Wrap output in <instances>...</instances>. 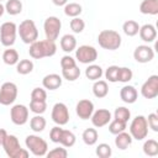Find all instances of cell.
Returning <instances> with one entry per match:
<instances>
[{
    "instance_id": "6da1fadb",
    "label": "cell",
    "mask_w": 158,
    "mask_h": 158,
    "mask_svg": "<svg viewBox=\"0 0 158 158\" xmlns=\"http://www.w3.org/2000/svg\"><path fill=\"white\" fill-rule=\"evenodd\" d=\"M57 52V46L54 41L49 40H42V41H35L33 43L30 44V57L33 59H42L46 57H52Z\"/></svg>"
},
{
    "instance_id": "7a4b0ae2",
    "label": "cell",
    "mask_w": 158,
    "mask_h": 158,
    "mask_svg": "<svg viewBox=\"0 0 158 158\" xmlns=\"http://www.w3.org/2000/svg\"><path fill=\"white\" fill-rule=\"evenodd\" d=\"M98 43L101 48L107 51H116L122 43L121 35L115 30H102L98 35Z\"/></svg>"
},
{
    "instance_id": "3957f363",
    "label": "cell",
    "mask_w": 158,
    "mask_h": 158,
    "mask_svg": "<svg viewBox=\"0 0 158 158\" xmlns=\"http://www.w3.org/2000/svg\"><path fill=\"white\" fill-rule=\"evenodd\" d=\"M2 148L7 157L10 158H27L30 156L28 149H25L21 147L19 138L15 135H7L4 139Z\"/></svg>"
},
{
    "instance_id": "277c9868",
    "label": "cell",
    "mask_w": 158,
    "mask_h": 158,
    "mask_svg": "<svg viewBox=\"0 0 158 158\" xmlns=\"http://www.w3.org/2000/svg\"><path fill=\"white\" fill-rule=\"evenodd\" d=\"M17 33L26 44H31L38 40V30L33 20H23L17 26Z\"/></svg>"
},
{
    "instance_id": "5b68a950",
    "label": "cell",
    "mask_w": 158,
    "mask_h": 158,
    "mask_svg": "<svg viewBox=\"0 0 158 158\" xmlns=\"http://www.w3.org/2000/svg\"><path fill=\"white\" fill-rule=\"evenodd\" d=\"M25 144H26V148L28 149V152H31L36 157H43L48 152L47 142L37 135H28L25 139Z\"/></svg>"
},
{
    "instance_id": "8992f818",
    "label": "cell",
    "mask_w": 158,
    "mask_h": 158,
    "mask_svg": "<svg viewBox=\"0 0 158 158\" xmlns=\"http://www.w3.org/2000/svg\"><path fill=\"white\" fill-rule=\"evenodd\" d=\"M130 135L132 136L133 139L142 141L147 137L148 135V123L147 118L143 115H137L130 125Z\"/></svg>"
},
{
    "instance_id": "52a82bcc",
    "label": "cell",
    "mask_w": 158,
    "mask_h": 158,
    "mask_svg": "<svg viewBox=\"0 0 158 158\" xmlns=\"http://www.w3.org/2000/svg\"><path fill=\"white\" fill-rule=\"evenodd\" d=\"M17 26L15 22L6 21L0 26V42L5 47H11L16 41Z\"/></svg>"
},
{
    "instance_id": "ba28073f",
    "label": "cell",
    "mask_w": 158,
    "mask_h": 158,
    "mask_svg": "<svg viewBox=\"0 0 158 158\" xmlns=\"http://www.w3.org/2000/svg\"><path fill=\"white\" fill-rule=\"evenodd\" d=\"M17 85L12 81H5L0 86V104L4 106H9L15 102L17 98Z\"/></svg>"
},
{
    "instance_id": "9c48e42d",
    "label": "cell",
    "mask_w": 158,
    "mask_h": 158,
    "mask_svg": "<svg viewBox=\"0 0 158 158\" xmlns=\"http://www.w3.org/2000/svg\"><path fill=\"white\" fill-rule=\"evenodd\" d=\"M62 28V22L57 16H49L44 20L43 23V30L46 35V40L54 41L59 37V32Z\"/></svg>"
},
{
    "instance_id": "30bf717a",
    "label": "cell",
    "mask_w": 158,
    "mask_h": 158,
    "mask_svg": "<svg viewBox=\"0 0 158 158\" xmlns=\"http://www.w3.org/2000/svg\"><path fill=\"white\" fill-rule=\"evenodd\" d=\"M75 59L83 64H91L98 59V51L89 44L79 46L75 49Z\"/></svg>"
},
{
    "instance_id": "8fae6325",
    "label": "cell",
    "mask_w": 158,
    "mask_h": 158,
    "mask_svg": "<svg viewBox=\"0 0 158 158\" xmlns=\"http://www.w3.org/2000/svg\"><path fill=\"white\" fill-rule=\"evenodd\" d=\"M52 121L59 126H64L69 121V110L65 104L63 102H57L52 107V114H51Z\"/></svg>"
},
{
    "instance_id": "7c38bea8",
    "label": "cell",
    "mask_w": 158,
    "mask_h": 158,
    "mask_svg": "<svg viewBox=\"0 0 158 158\" xmlns=\"http://www.w3.org/2000/svg\"><path fill=\"white\" fill-rule=\"evenodd\" d=\"M10 118L12 123L22 126L28 121V107L22 104H16L10 109Z\"/></svg>"
},
{
    "instance_id": "4fadbf2b",
    "label": "cell",
    "mask_w": 158,
    "mask_h": 158,
    "mask_svg": "<svg viewBox=\"0 0 158 158\" xmlns=\"http://www.w3.org/2000/svg\"><path fill=\"white\" fill-rule=\"evenodd\" d=\"M141 94L144 99H154L158 96V75H151L141 86Z\"/></svg>"
},
{
    "instance_id": "5bb4252c",
    "label": "cell",
    "mask_w": 158,
    "mask_h": 158,
    "mask_svg": "<svg viewBox=\"0 0 158 158\" xmlns=\"http://www.w3.org/2000/svg\"><path fill=\"white\" fill-rule=\"evenodd\" d=\"M133 58L138 63H142V64L148 63L154 58V51L148 44L137 46L135 48V51H133Z\"/></svg>"
},
{
    "instance_id": "9a60e30c",
    "label": "cell",
    "mask_w": 158,
    "mask_h": 158,
    "mask_svg": "<svg viewBox=\"0 0 158 158\" xmlns=\"http://www.w3.org/2000/svg\"><path fill=\"white\" fill-rule=\"evenodd\" d=\"M90 118H91L93 126L96 127V128H100V127L106 126L112 120L111 118V112L107 109H99V110L94 111Z\"/></svg>"
},
{
    "instance_id": "2e32d148",
    "label": "cell",
    "mask_w": 158,
    "mask_h": 158,
    "mask_svg": "<svg viewBox=\"0 0 158 158\" xmlns=\"http://www.w3.org/2000/svg\"><path fill=\"white\" fill-rule=\"evenodd\" d=\"M75 112L81 120H89L94 112V104L89 99H81L75 106Z\"/></svg>"
},
{
    "instance_id": "e0dca14e",
    "label": "cell",
    "mask_w": 158,
    "mask_h": 158,
    "mask_svg": "<svg viewBox=\"0 0 158 158\" xmlns=\"http://www.w3.org/2000/svg\"><path fill=\"white\" fill-rule=\"evenodd\" d=\"M138 33H139L141 40L143 42H147V43L154 42V40L157 37V30L152 23H146L143 26H139Z\"/></svg>"
},
{
    "instance_id": "ac0fdd59",
    "label": "cell",
    "mask_w": 158,
    "mask_h": 158,
    "mask_svg": "<svg viewBox=\"0 0 158 158\" xmlns=\"http://www.w3.org/2000/svg\"><path fill=\"white\" fill-rule=\"evenodd\" d=\"M62 77L57 73H51V74H47L44 75V78L42 79V85L44 89H48V90H56L58 89L60 85H62Z\"/></svg>"
},
{
    "instance_id": "d6986e66",
    "label": "cell",
    "mask_w": 158,
    "mask_h": 158,
    "mask_svg": "<svg viewBox=\"0 0 158 158\" xmlns=\"http://www.w3.org/2000/svg\"><path fill=\"white\" fill-rule=\"evenodd\" d=\"M120 98L126 104H133L138 98L137 89L133 85H125L120 90Z\"/></svg>"
},
{
    "instance_id": "ffe728a7",
    "label": "cell",
    "mask_w": 158,
    "mask_h": 158,
    "mask_svg": "<svg viewBox=\"0 0 158 158\" xmlns=\"http://www.w3.org/2000/svg\"><path fill=\"white\" fill-rule=\"evenodd\" d=\"M115 136H116V138H115V146H116L118 149L125 151V149H127V148L132 144L133 138H132V136L130 135V132L122 131V132H120V133H117V135H115Z\"/></svg>"
},
{
    "instance_id": "44dd1931",
    "label": "cell",
    "mask_w": 158,
    "mask_h": 158,
    "mask_svg": "<svg viewBox=\"0 0 158 158\" xmlns=\"http://www.w3.org/2000/svg\"><path fill=\"white\" fill-rule=\"evenodd\" d=\"M93 94L95 98H99V99H102L105 98L107 94H109V85H107V81L106 80H95L94 84H93Z\"/></svg>"
},
{
    "instance_id": "7402d4cb",
    "label": "cell",
    "mask_w": 158,
    "mask_h": 158,
    "mask_svg": "<svg viewBox=\"0 0 158 158\" xmlns=\"http://www.w3.org/2000/svg\"><path fill=\"white\" fill-rule=\"evenodd\" d=\"M60 48L65 52V53H70L73 52L75 48H77V38L74 37V35H64L62 38H60Z\"/></svg>"
},
{
    "instance_id": "603a6c76",
    "label": "cell",
    "mask_w": 158,
    "mask_h": 158,
    "mask_svg": "<svg viewBox=\"0 0 158 158\" xmlns=\"http://www.w3.org/2000/svg\"><path fill=\"white\" fill-rule=\"evenodd\" d=\"M139 11L143 15H157L158 14V0H143L139 4Z\"/></svg>"
},
{
    "instance_id": "cb8c5ba5",
    "label": "cell",
    "mask_w": 158,
    "mask_h": 158,
    "mask_svg": "<svg viewBox=\"0 0 158 158\" xmlns=\"http://www.w3.org/2000/svg\"><path fill=\"white\" fill-rule=\"evenodd\" d=\"M2 60L7 65H16V63L20 60L19 52L11 47H7V49H5L2 53Z\"/></svg>"
},
{
    "instance_id": "d4e9b609",
    "label": "cell",
    "mask_w": 158,
    "mask_h": 158,
    "mask_svg": "<svg viewBox=\"0 0 158 158\" xmlns=\"http://www.w3.org/2000/svg\"><path fill=\"white\" fill-rule=\"evenodd\" d=\"M81 138H83V142L86 144V146H94L96 142H98V138H99V133L96 131V128H86L83 131V135H81Z\"/></svg>"
},
{
    "instance_id": "484cf974",
    "label": "cell",
    "mask_w": 158,
    "mask_h": 158,
    "mask_svg": "<svg viewBox=\"0 0 158 158\" xmlns=\"http://www.w3.org/2000/svg\"><path fill=\"white\" fill-rule=\"evenodd\" d=\"M102 74H104L102 68H101L100 65H98V64H93V63H91V64H89V67L85 69V77H86L89 80H93V81L100 79V78L102 77Z\"/></svg>"
},
{
    "instance_id": "4316f807",
    "label": "cell",
    "mask_w": 158,
    "mask_h": 158,
    "mask_svg": "<svg viewBox=\"0 0 158 158\" xmlns=\"http://www.w3.org/2000/svg\"><path fill=\"white\" fill-rule=\"evenodd\" d=\"M46 125H47L46 118H44L42 115H35V116L30 120V127H31V130H32L33 132H36V133L42 132V131L46 128Z\"/></svg>"
},
{
    "instance_id": "83f0119b",
    "label": "cell",
    "mask_w": 158,
    "mask_h": 158,
    "mask_svg": "<svg viewBox=\"0 0 158 158\" xmlns=\"http://www.w3.org/2000/svg\"><path fill=\"white\" fill-rule=\"evenodd\" d=\"M122 31L126 36L128 37H133L136 35H138V31H139V25L137 21L135 20H127L123 22L122 25Z\"/></svg>"
},
{
    "instance_id": "f1b7e54d",
    "label": "cell",
    "mask_w": 158,
    "mask_h": 158,
    "mask_svg": "<svg viewBox=\"0 0 158 158\" xmlns=\"http://www.w3.org/2000/svg\"><path fill=\"white\" fill-rule=\"evenodd\" d=\"M75 141H77L75 135H74L72 131H69V130H64V128H63L62 135H60L59 143H60L63 147H65V148H70V147H73V146L75 144Z\"/></svg>"
},
{
    "instance_id": "f546056e",
    "label": "cell",
    "mask_w": 158,
    "mask_h": 158,
    "mask_svg": "<svg viewBox=\"0 0 158 158\" xmlns=\"http://www.w3.org/2000/svg\"><path fill=\"white\" fill-rule=\"evenodd\" d=\"M4 6H5V11L11 16H16L22 11L21 0H6V4Z\"/></svg>"
},
{
    "instance_id": "4dcf8cb0",
    "label": "cell",
    "mask_w": 158,
    "mask_h": 158,
    "mask_svg": "<svg viewBox=\"0 0 158 158\" xmlns=\"http://www.w3.org/2000/svg\"><path fill=\"white\" fill-rule=\"evenodd\" d=\"M33 70V62L31 59H21L16 63V72L21 75H27Z\"/></svg>"
},
{
    "instance_id": "1f68e13d",
    "label": "cell",
    "mask_w": 158,
    "mask_h": 158,
    "mask_svg": "<svg viewBox=\"0 0 158 158\" xmlns=\"http://www.w3.org/2000/svg\"><path fill=\"white\" fill-rule=\"evenodd\" d=\"M83 11V7L78 2H67L64 5V14L69 17H78Z\"/></svg>"
},
{
    "instance_id": "d6a6232c",
    "label": "cell",
    "mask_w": 158,
    "mask_h": 158,
    "mask_svg": "<svg viewBox=\"0 0 158 158\" xmlns=\"http://www.w3.org/2000/svg\"><path fill=\"white\" fill-rule=\"evenodd\" d=\"M143 153L149 157H154L158 154V142L156 139H147L143 143Z\"/></svg>"
},
{
    "instance_id": "836d02e7",
    "label": "cell",
    "mask_w": 158,
    "mask_h": 158,
    "mask_svg": "<svg viewBox=\"0 0 158 158\" xmlns=\"http://www.w3.org/2000/svg\"><path fill=\"white\" fill-rule=\"evenodd\" d=\"M80 77V69L78 65L67 68V69H62V78H64L68 81H74Z\"/></svg>"
},
{
    "instance_id": "e575fe53",
    "label": "cell",
    "mask_w": 158,
    "mask_h": 158,
    "mask_svg": "<svg viewBox=\"0 0 158 158\" xmlns=\"http://www.w3.org/2000/svg\"><path fill=\"white\" fill-rule=\"evenodd\" d=\"M131 117V111L125 107V106H118L115 109V112H114V118L118 120V121H122V122H128Z\"/></svg>"
},
{
    "instance_id": "d590c367",
    "label": "cell",
    "mask_w": 158,
    "mask_h": 158,
    "mask_svg": "<svg viewBox=\"0 0 158 158\" xmlns=\"http://www.w3.org/2000/svg\"><path fill=\"white\" fill-rule=\"evenodd\" d=\"M107 125H109V132L112 133V135H117V133L125 131L126 127H127V123H126V122L118 121V120H116V118L111 120Z\"/></svg>"
},
{
    "instance_id": "8d00e7d4",
    "label": "cell",
    "mask_w": 158,
    "mask_h": 158,
    "mask_svg": "<svg viewBox=\"0 0 158 158\" xmlns=\"http://www.w3.org/2000/svg\"><path fill=\"white\" fill-rule=\"evenodd\" d=\"M46 110H47V102L46 101H37V100L30 101V111L33 112L35 115H42Z\"/></svg>"
},
{
    "instance_id": "74e56055",
    "label": "cell",
    "mask_w": 158,
    "mask_h": 158,
    "mask_svg": "<svg viewBox=\"0 0 158 158\" xmlns=\"http://www.w3.org/2000/svg\"><path fill=\"white\" fill-rule=\"evenodd\" d=\"M95 153L99 158H110L112 154V149H111L110 144H107V143H99L96 146Z\"/></svg>"
},
{
    "instance_id": "f35d334b",
    "label": "cell",
    "mask_w": 158,
    "mask_h": 158,
    "mask_svg": "<svg viewBox=\"0 0 158 158\" xmlns=\"http://www.w3.org/2000/svg\"><path fill=\"white\" fill-rule=\"evenodd\" d=\"M133 77V73L130 68L127 67H120L118 68V73H117V81L121 83H128Z\"/></svg>"
},
{
    "instance_id": "ab89813d",
    "label": "cell",
    "mask_w": 158,
    "mask_h": 158,
    "mask_svg": "<svg viewBox=\"0 0 158 158\" xmlns=\"http://www.w3.org/2000/svg\"><path fill=\"white\" fill-rule=\"evenodd\" d=\"M69 26H70V28H72V31L74 33H81L84 31V28H85V22L80 17H73L70 20Z\"/></svg>"
},
{
    "instance_id": "60d3db41",
    "label": "cell",
    "mask_w": 158,
    "mask_h": 158,
    "mask_svg": "<svg viewBox=\"0 0 158 158\" xmlns=\"http://www.w3.org/2000/svg\"><path fill=\"white\" fill-rule=\"evenodd\" d=\"M48 158H67L68 157V151L65 147H56L52 151L47 152L46 154Z\"/></svg>"
},
{
    "instance_id": "b9f144b4",
    "label": "cell",
    "mask_w": 158,
    "mask_h": 158,
    "mask_svg": "<svg viewBox=\"0 0 158 158\" xmlns=\"http://www.w3.org/2000/svg\"><path fill=\"white\" fill-rule=\"evenodd\" d=\"M118 68L117 65H110L107 67V69L105 70V78L107 81L110 83H116L117 81V73H118Z\"/></svg>"
},
{
    "instance_id": "7bdbcfd3",
    "label": "cell",
    "mask_w": 158,
    "mask_h": 158,
    "mask_svg": "<svg viewBox=\"0 0 158 158\" xmlns=\"http://www.w3.org/2000/svg\"><path fill=\"white\" fill-rule=\"evenodd\" d=\"M31 100L37 101H46L47 100V91L42 88H35L31 91Z\"/></svg>"
},
{
    "instance_id": "ee69618b",
    "label": "cell",
    "mask_w": 158,
    "mask_h": 158,
    "mask_svg": "<svg viewBox=\"0 0 158 158\" xmlns=\"http://www.w3.org/2000/svg\"><path fill=\"white\" fill-rule=\"evenodd\" d=\"M147 118V123H148V127L154 131V132H158V115L156 112H152L148 115Z\"/></svg>"
},
{
    "instance_id": "f6af8a7d",
    "label": "cell",
    "mask_w": 158,
    "mask_h": 158,
    "mask_svg": "<svg viewBox=\"0 0 158 158\" xmlns=\"http://www.w3.org/2000/svg\"><path fill=\"white\" fill-rule=\"evenodd\" d=\"M62 131H63V128H62L59 125L54 126V127L51 130V132H49V138H51V141L54 142V143H59Z\"/></svg>"
},
{
    "instance_id": "bcb514c9",
    "label": "cell",
    "mask_w": 158,
    "mask_h": 158,
    "mask_svg": "<svg viewBox=\"0 0 158 158\" xmlns=\"http://www.w3.org/2000/svg\"><path fill=\"white\" fill-rule=\"evenodd\" d=\"M74 65H77V62H75V59L73 57H70L68 54L62 57V59H60L62 69H67V68H70V67H74Z\"/></svg>"
},
{
    "instance_id": "7dc6e473",
    "label": "cell",
    "mask_w": 158,
    "mask_h": 158,
    "mask_svg": "<svg viewBox=\"0 0 158 158\" xmlns=\"http://www.w3.org/2000/svg\"><path fill=\"white\" fill-rule=\"evenodd\" d=\"M6 136H7V132L4 128H0V146H2L4 139L6 138Z\"/></svg>"
},
{
    "instance_id": "c3c4849f",
    "label": "cell",
    "mask_w": 158,
    "mask_h": 158,
    "mask_svg": "<svg viewBox=\"0 0 158 158\" xmlns=\"http://www.w3.org/2000/svg\"><path fill=\"white\" fill-rule=\"evenodd\" d=\"M52 2H53L56 6H64V5L68 2V0H52Z\"/></svg>"
},
{
    "instance_id": "681fc988",
    "label": "cell",
    "mask_w": 158,
    "mask_h": 158,
    "mask_svg": "<svg viewBox=\"0 0 158 158\" xmlns=\"http://www.w3.org/2000/svg\"><path fill=\"white\" fill-rule=\"evenodd\" d=\"M4 12H5V6H4V5L0 2V17L4 15Z\"/></svg>"
},
{
    "instance_id": "f907efd6",
    "label": "cell",
    "mask_w": 158,
    "mask_h": 158,
    "mask_svg": "<svg viewBox=\"0 0 158 158\" xmlns=\"http://www.w3.org/2000/svg\"><path fill=\"white\" fill-rule=\"evenodd\" d=\"M1 1H2V0H0V2H1Z\"/></svg>"
}]
</instances>
